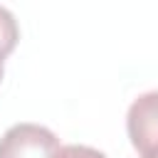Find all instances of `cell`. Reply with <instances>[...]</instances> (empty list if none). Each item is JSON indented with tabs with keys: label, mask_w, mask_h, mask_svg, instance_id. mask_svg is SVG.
I'll list each match as a JSON object with an SVG mask.
<instances>
[{
	"label": "cell",
	"mask_w": 158,
	"mask_h": 158,
	"mask_svg": "<svg viewBox=\"0 0 158 158\" xmlns=\"http://www.w3.org/2000/svg\"><path fill=\"white\" fill-rule=\"evenodd\" d=\"M54 131L40 123H15L0 138V158H54L59 151Z\"/></svg>",
	"instance_id": "6da1fadb"
},
{
	"label": "cell",
	"mask_w": 158,
	"mask_h": 158,
	"mask_svg": "<svg viewBox=\"0 0 158 158\" xmlns=\"http://www.w3.org/2000/svg\"><path fill=\"white\" fill-rule=\"evenodd\" d=\"M126 131L143 158H158V89L133 99L126 114Z\"/></svg>",
	"instance_id": "7a4b0ae2"
},
{
	"label": "cell",
	"mask_w": 158,
	"mask_h": 158,
	"mask_svg": "<svg viewBox=\"0 0 158 158\" xmlns=\"http://www.w3.org/2000/svg\"><path fill=\"white\" fill-rule=\"evenodd\" d=\"M17 40H20L17 20H15V15H12L7 7L0 5V59H2V62H5V57L15 49Z\"/></svg>",
	"instance_id": "3957f363"
},
{
	"label": "cell",
	"mask_w": 158,
	"mask_h": 158,
	"mask_svg": "<svg viewBox=\"0 0 158 158\" xmlns=\"http://www.w3.org/2000/svg\"><path fill=\"white\" fill-rule=\"evenodd\" d=\"M54 158H106V153H101L99 148H91V146L69 143V146H62Z\"/></svg>",
	"instance_id": "277c9868"
},
{
	"label": "cell",
	"mask_w": 158,
	"mask_h": 158,
	"mask_svg": "<svg viewBox=\"0 0 158 158\" xmlns=\"http://www.w3.org/2000/svg\"><path fill=\"white\" fill-rule=\"evenodd\" d=\"M2 64H5V62L0 59V81H2V72H5V67H2Z\"/></svg>",
	"instance_id": "5b68a950"
}]
</instances>
